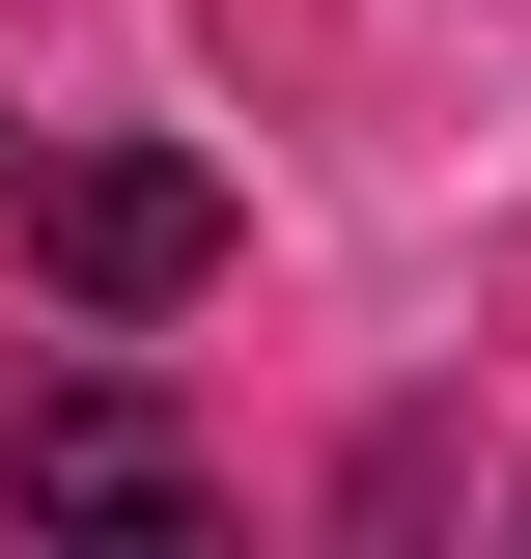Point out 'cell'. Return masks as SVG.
Listing matches in <instances>:
<instances>
[{
	"mask_svg": "<svg viewBox=\"0 0 531 559\" xmlns=\"http://www.w3.org/2000/svg\"><path fill=\"white\" fill-rule=\"evenodd\" d=\"M0 252L57 280L84 336H168L224 280V168H168V140H0Z\"/></svg>",
	"mask_w": 531,
	"mask_h": 559,
	"instance_id": "cell-1",
	"label": "cell"
},
{
	"mask_svg": "<svg viewBox=\"0 0 531 559\" xmlns=\"http://www.w3.org/2000/svg\"><path fill=\"white\" fill-rule=\"evenodd\" d=\"M0 503H28V532H197V419H168V392H140V364H57V392H28V419H0Z\"/></svg>",
	"mask_w": 531,
	"mask_h": 559,
	"instance_id": "cell-2",
	"label": "cell"
}]
</instances>
